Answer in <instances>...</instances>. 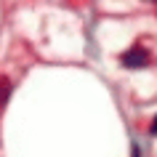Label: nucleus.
<instances>
[{"instance_id":"nucleus-1","label":"nucleus","mask_w":157,"mask_h":157,"mask_svg":"<svg viewBox=\"0 0 157 157\" xmlns=\"http://www.w3.org/2000/svg\"><path fill=\"white\" fill-rule=\"evenodd\" d=\"M149 51L144 48V45H131V48L125 51L123 56H120V64L128 67V69H144V67L149 64Z\"/></svg>"},{"instance_id":"nucleus-2","label":"nucleus","mask_w":157,"mask_h":157,"mask_svg":"<svg viewBox=\"0 0 157 157\" xmlns=\"http://www.w3.org/2000/svg\"><path fill=\"white\" fill-rule=\"evenodd\" d=\"M8 96H11V80L8 77H0V107L8 101Z\"/></svg>"},{"instance_id":"nucleus-3","label":"nucleus","mask_w":157,"mask_h":157,"mask_svg":"<svg viewBox=\"0 0 157 157\" xmlns=\"http://www.w3.org/2000/svg\"><path fill=\"white\" fill-rule=\"evenodd\" d=\"M149 131H152V133H155V136H157V117H155V120H152V128H149Z\"/></svg>"}]
</instances>
